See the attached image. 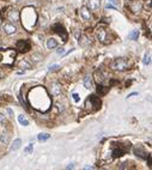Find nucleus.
<instances>
[{"instance_id":"obj_19","label":"nucleus","mask_w":152,"mask_h":170,"mask_svg":"<svg viewBox=\"0 0 152 170\" xmlns=\"http://www.w3.org/2000/svg\"><path fill=\"white\" fill-rule=\"evenodd\" d=\"M20 145H22V140H20V139H16V140L13 141V144L11 145L10 150H11V151H16L17 149H19V147H20Z\"/></svg>"},{"instance_id":"obj_20","label":"nucleus","mask_w":152,"mask_h":170,"mask_svg":"<svg viewBox=\"0 0 152 170\" xmlns=\"http://www.w3.org/2000/svg\"><path fill=\"white\" fill-rule=\"evenodd\" d=\"M109 91V87L108 86H103V85H98V87H97V92L101 95V96H103V95H106L107 92Z\"/></svg>"},{"instance_id":"obj_2","label":"nucleus","mask_w":152,"mask_h":170,"mask_svg":"<svg viewBox=\"0 0 152 170\" xmlns=\"http://www.w3.org/2000/svg\"><path fill=\"white\" fill-rule=\"evenodd\" d=\"M37 20V13L33 7H25L22 12V24L27 30H31Z\"/></svg>"},{"instance_id":"obj_35","label":"nucleus","mask_w":152,"mask_h":170,"mask_svg":"<svg viewBox=\"0 0 152 170\" xmlns=\"http://www.w3.org/2000/svg\"><path fill=\"white\" fill-rule=\"evenodd\" d=\"M107 9H116V7L114 5H111V4H107Z\"/></svg>"},{"instance_id":"obj_18","label":"nucleus","mask_w":152,"mask_h":170,"mask_svg":"<svg viewBox=\"0 0 152 170\" xmlns=\"http://www.w3.org/2000/svg\"><path fill=\"white\" fill-rule=\"evenodd\" d=\"M134 153H135L137 156L141 157V158H147V156H149V155L146 156V153L142 151V149H141V147H135V149H134Z\"/></svg>"},{"instance_id":"obj_11","label":"nucleus","mask_w":152,"mask_h":170,"mask_svg":"<svg viewBox=\"0 0 152 170\" xmlns=\"http://www.w3.org/2000/svg\"><path fill=\"white\" fill-rule=\"evenodd\" d=\"M3 30L7 35H13L17 32V27H16L13 23H5L3 25Z\"/></svg>"},{"instance_id":"obj_6","label":"nucleus","mask_w":152,"mask_h":170,"mask_svg":"<svg viewBox=\"0 0 152 170\" xmlns=\"http://www.w3.org/2000/svg\"><path fill=\"white\" fill-rule=\"evenodd\" d=\"M128 67H130V63H128V61H127L125 58L115 59L113 62H111V68L115 70V71L122 72V71L128 70Z\"/></svg>"},{"instance_id":"obj_36","label":"nucleus","mask_w":152,"mask_h":170,"mask_svg":"<svg viewBox=\"0 0 152 170\" xmlns=\"http://www.w3.org/2000/svg\"><path fill=\"white\" fill-rule=\"evenodd\" d=\"M84 170H93V168H92V167H90V165H86V167L84 168Z\"/></svg>"},{"instance_id":"obj_29","label":"nucleus","mask_w":152,"mask_h":170,"mask_svg":"<svg viewBox=\"0 0 152 170\" xmlns=\"http://www.w3.org/2000/svg\"><path fill=\"white\" fill-rule=\"evenodd\" d=\"M33 150H34V144H29V146H27L25 149H24V152L30 153V152H33Z\"/></svg>"},{"instance_id":"obj_32","label":"nucleus","mask_w":152,"mask_h":170,"mask_svg":"<svg viewBox=\"0 0 152 170\" xmlns=\"http://www.w3.org/2000/svg\"><path fill=\"white\" fill-rule=\"evenodd\" d=\"M57 53L60 55V54H65V48H59V49L57 51Z\"/></svg>"},{"instance_id":"obj_1","label":"nucleus","mask_w":152,"mask_h":170,"mask_svg":"<svg viewBox=\"0 0 152 170\" xmlns=\"http://www.w3.org/2000/svg\"><path fill=\"white\" fill-rule=\"evenodd\" d=\"M29 101L35 109L41 111H47L52 104L49 95L43 86H36L33 89L29 94Z\"/></svg>"},{"instance_id":"obj_22","label":"nucleus","mask_w":152,"mask_h":170,"mask_svg":"<svg viewBox=\"0 0 152 170\" xmlns=\"http://www.w3.org/2000/svg\"><path fill=\"white\" fill-rule=\"evenodd\" d=\"M9 139H10V135L7 134L6 132L0 135V141H1L3 144H9Z\"/></svg>"},{"instance_id":"obj_31","label":"nucleus","mask_w":152,"mask_h":170,"mask_svg":"<svg viewBox=\"0 0 152 170\" xmlns=\"http://www.w3.org/2000/svg\"><path fill=\"white\" fill-rule=\"evenodd\" d=\"M72 97H73V101H74V102H79V96H78V94H73V95H72Z\"/></svg>"},{"instance_id":"obj_37","label":"nucleus","mask_w":152,"mask_h":170,"mask_svg":"<svg viewBox=\"0 0 152 170\" xmlns=\"http://www.w3.org/2000/svg\"><path fill=\"white\" fill-rule=\"evenodd\" d=\"M3 119H4V116H3V115H1V114H0V121H1V120H3Z\"/></svg>"},{"instance_id":"obj_33","label":"nucleus","mask_w":152,"mask_h":170,"mask_svg":"<svg viewBox=\"0 0 152 170\" xmlns=\"http://www.w3.org/2000/svg\"><path fill=\"white\" fill-rule=\"evenodd\" d=\"M109 4H111V5H117V0H109Z\"/></svg>"},{"instance_id":"obj_25","label":"nucleus","mask_w":152,"mask_h":170,"mask_svg":"<svg viewBox=\"0 0 152 170\" xmlns=\"http://www.w3.org/2000/svg\"><path fill=\"white\" fill-rule=\"evenodd\" d=\"M18 122H19L20 125H23V126H28V125H29V121L27 120V117L24 116L23 114L18 116Z\"/></svg>"},{"instance_id":"obj_14","label":"nucleus","mask_w":152,"mask_h":170,"mask_svg":"<svg viewBox=\"0 0 152 170\" xmlns=\"http://www.w3.org/2000/svg\"><path fill=\"white\" fill-rule=\"evenodd\" d=\"M89 10L91 11H97L101 7V0H89Z\"/></svg>"},{"instance_id":"obj_15","label":"nucleus","mask_w":152,"mask_h":170,"mask_svg":"<svg viewBox=\"0 0 152 170\" xmlns=\"http://www.w3.org/2000/svg\"><path fill=\"white\" fill-rule=\"evenodd\" d=\"M61 91H62V89H61V85L59 83H53L52 84V94L53 96H60L61 95Z\"/></svg>"},{"instance_id":"obj_24","label":"nucleus","mask_w":152,"mask_h":170,"mask_svg":"<svg viewBox=\"0 0 152 170\" xmlns=\"http://www.w3.org/2000/svg\"><path fill=\"white\" fill-rule=\"evenodd\" d=\"M19 67L20 68H27V70H30L31 68V65L27 61V60H22V61H19Z\"/></svg>"},{"instance_id":"obj_28","label":"nucleus","mask_w":152,"mask_h":170,"mask_svg":"<svg viewBox=\"0 0 152 170\" xmlns=\"http://www.w3.org/2000/svg\"><path fill=\"white\" fill-rule=\"evenodd\" d=\"M61 67H60V65H52V66L48 67V70H49V72H57L59 71Z\"/></svg>"},{"instance_id":"obj_7","label":"nucleus","mask_w":152,"mask_h":170,"mask_svg":"<svg viewBox=\"0 0 152 170\" xmlns=\"http://www.w3.org/2000/svg\"><path fill=\"white\" fill-rule=\"evenodd\" d=\"M96 35H97V38H98L100 42L104 43V44L110 43V36H109V32L106 28H98Z\"/></svg>"},{"instance_id":"obj_26","label":"nucleus","mask_w":152,"mask_h":170,"mask_svg":"<svg viewBox=\"0 0 152 170\" xmlns=\"http://www.w3.org/2000/svg\"><path fill=\"white\" fill-rule=\"evenodd\" d=\"M49 138H50V135L48 134V133H41V134H38V137H37V139L40 141H46V140H48Z\"/></svg>"},{"instance_id":"obj_27","label":"nucleus","mask_w":152,"mask_h":170,"mask_svg":"<svg viewBox=\"0 0 152 170\" xmlns=\"http://www.w3.org/2000/svg\"><path fill=\"white\" fill-rule=\"evenodd\" d=\"M30 59L33 60V61H35V62H38V61H41L43 58H42V55H41V54H33Z\"/></svg>"},{"instance_id":"obj_34","label":"nucleus","mask_w":152,"mask_h":170,"mask_svg":"<svg viewBox=\"0 0 152 170\" xmlns=\"http://www.w3.org/2000/svg\"><path fill=\"white\" fill-rule=\"evenodd\" d=\"M73 168H74V164H72V163H71V164L66 168V170H73Z\"/></svg>"},{"instance_id":"obj_8","label":"nucleus","mask_w":152,"mask_h":170,"mask_svg":"<svg viewBox=\"0 0 152 170\" xmlns=\"http://www.w3.org/2000/svg\"><path fill=\"white\" fill-rule=\"evenodd\" d=\"M52 30L55 31L57 34H59V35L62 37V41H63V42H66V41H67L68 35H67V31L65 30V27H63L62 24H60V23L54 24V25H52Z\"/></svg>"},{"instance_id":"obj_12","label":"nucleus","mask_w":152,"mask_h":170,"mask_svg":"<svg viewBox=\"0 0 152 170\" xmlns=\"http://www.w3.org/2000/svg\"><path fill=\"white\" fill-rule=\"evenodd\" d=\"M142 9V5L139 0H133V1L130 3V10L133 12V13H139Z\"/></svg>"},{"instance_id":"obj_17","label":"nucleus","mask_w":152,"mask_h":170,"mask_svg":"<svg viewBox=\"0 0 152 170\" xmlns=\"http://www.w3.org/2000/svg\"><path fill=\"white\" fill-rule=\"evenodd\" d=\"M84 86H85V89H91V86H92V78H91V76H85V78H84Z\"/></svg>"},{"instance_id":"obj_21","label":"nucleus","mask_w":152,"mask_h":170,"mask_svg":"<svg viewBox=\"0 0 152 170\" xmlns=\"http://www.w3.org/2000/svg\"><path fill=\"white\" fill-rule=\"evenodd\" d=\"M139 37V31L138 30H133L128 34V38L132 40V41H135V40H138Z\"/></svg>"},{"instance_id":"obj_9","label":"nucleus","mask_w":152,"mask_h":170,"mask_svg":"<svg viewBox=\"0 0 152 170\" xmlns=\"http://www.w3.org/2000/svg\"><path fill=\"white\" fill-rule=\"evenodd\" d=\"M30 48H31V44L28 40H19L17 44H16V49H18V52L20 53H27Z\"/></svg>"},{"instance_id":"obj_16","label":"nucleus","mask_w":152,"mask_h":170,"mask_svg":"<svg viewBox=\"0 0 152 170\" xmlns=\"http://www.w3.org/2000/svg\"><path fill=\"white\" fill-rule=\"evenodd\" d=\"M57 47H58V41L55 38L50 37V38L47 40V48L48 49H54V48H57Z\"/></svg>"},{"instance_id":"obj_13","label":"nucleus","mask_w":152,"mask_h":170,"mask_svg":"<svg viewBox=\"0 0 152 170\" xmlns=\"http://www.w3.org/2000/svg\"><path fill=\"white\" fill-rule=\"evenodd\" d=\"M80 16L84 20H90L91 19V12L86 6H83L80 9Z\"/></svg>"},{"instance_id":"obj_5","label":"nucleus","mask_w":152,"mask_h":170,"mask_svg":"<svg viewBox=\"0 0 152 170\" xmlns=\"http://www.w3.org/2000/svg\"><path fill=\"white\" fill-rule=\"evenodd\" d=\"M131 147V144H115L113 146V157L117 158V157H121L122 155L130 150Z\"/></svg>"},{"instance_id":"obj_30","label":"nucleus","mask_w":152,"mask_h":170,"mask_svg":"<svg viewBox=\"0 0 152 170\" xmlns=\"http://www.w3.org/2000/svg\"><path fill=\"white\" fill-rule=\"evenodd\" d=\"M150 62H151V55H150V54H149V55L146 54V55H145V59H144V63H145L146 66H147V65H150Z\"/></svg>"},{"instance_id":"obj_4","label":"nucleus","mask_w":152,"mask_h":170,"mask_svg":"<svg viewBox=\"0 0 152 170\" xmlns=\"http://www.w3.org/2000/svg\"><path fill=\"white\" fill-rule=\"evenodd\" d=\"M84 107H85L86 110H90V111L97 110V109L101 107V101H100L95 95L89 96V98L85 101V106H84Z\"/></svg>"},{"instance_id":"obj_10","label":"nucleus","mask_w":152,"mask_h":170,"mask_svg":"<svg viewBox=\"0 0 152 170\" xmlns=\"http://www.w3.org/2000/svg\"><path fill=\"white\" fill-rule=\"evenodd\" d=\"M19 17H20V14H19V11L17 9H10V11L7 12V19L11 20V22H18L19 20Z\"/></svg>"},{"instance_id":"obj_23","label":"nucleus","mask_w":152,"mask_h":170,"mask_svg":"<svg viewBox=\"0 0 152 170\" xmlns=\"http://www.w3.org/2000/svg\"><path fill=\"white\" fill-rule=\"evenodd\" d=\"M95 76H96V80H97L98 84H101L103 80H104V78H103V74H102L101 71H96V72H95Z\"/></svg>"},{"instance_id":"obj_3","label":"nucleus","mask_w":152,"mask_h":170,"mask_svg":"<svg viewBox=\"0 0 152 170\" xmlns=\"http://www.w3.org/2000/svg\"><path fill=\"white\" fill-rule=\"evenodd\" d=\"M16 58V51L14 49H6L0 51V65H7L11 66Z\"/></svg>"}]
</instances>
